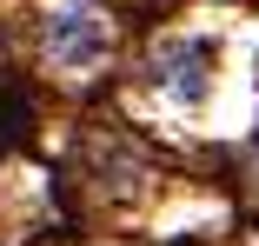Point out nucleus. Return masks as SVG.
I'll return each mask as SVG.
<instances>
[{
	"label": "nucleus",
	"instance_id": "nucleus-2",
	"mask_svg": "<svg viewBox=\"0 0 259 246\" xmlns=\"http://www.w3.org/2000/svg\"><path fill=\"white\" fill-rule=\"evenodd\" d=\"M153 87L166 93V100H180V107H199L206 93H213V47L206 40H160L153 47Z\"/></svg>",
	"mask_w": 259,
	"mask_h": 246
},
{
	"label": "nucleus",
	"instance_id": "nucleus-1",
	"mask_svg": "<svg viewBox=\"0 0 259 246\" xmlns=\"http://www.w3.org/2000/svg\"><path fill=\"white\" fill-rule=\"evenodd\" d=\"M113 47V27H107V7L100 0H54L47 7V54L60 67H100Z\"/></svg>",
	"mask_w": 259,
	"mask_h": 246
}]
</instances>
